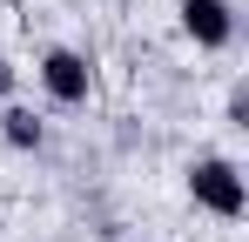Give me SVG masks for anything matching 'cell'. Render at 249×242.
<instances>
[{
  "mask_svg": "<svg viewBox=\"0 0 249 242\" xmlns=\"http://www.w3.org/2000/svg\"><path fill=\"white\" fill-rule=\"evenodd\" d=\"M189 195H196V208L236 222V215L249 208V182H243V168H236L229 155H202V161H189Z\"/></svg>",
  "mask_w": 249,
  "mask_h": 242,
  "instance_id": "6da1fadb",
  "label": "cell"
},
{
  "mask_svg": "<svg viewBox=\"0 0 249 242\" xmlns=\"http://www.w3.org/2000/svg\"><path fill=\"white\" fill-rule=\"evenodd\" d=\"M34 74H41L47 101H61V108H81L88 94H94V68H88V54H74V47H47Z\"/></svg>",
  "mask_w": 249,
  "mask_h": 242,
  "instance_id": "7a4b0ae2",
  "label": "cell"
},
{
  "mask_svg": "<svg viewBox=\"0 0 249 242\" xmlns=\"http://www.w3.org/2000/svg\"><path fill=\"white\" fill-rule=\"evenodd\" d=\"M182 34L196 47H229L236 40V7L229 0H182Z\"/></svg>",
  "mask_w": 249,
  "mask_h": 242,
  "instance_id": "3957f363",
  "label": "cell"
},
{
  "mask_svg": "<svg viewBox=\"0 0 249 242\" xmlns=\"http://www.w3.org/2000/svg\"><path fill=\"white\" fill-rule=\"evenodd\" d=\"M0 135H7V148H41V121H34V108H14V101H7V108H0Z\"/></svg>",
  "mask_w": 249,
  "mask_h": 242,
  "instance_id": "277c9868",
  "label": "cell"
},
{
  "mask_svg": "<svg viewBox=\"0 0 249 242\" xmlns=\"http://www.w3.org/2000/svg\"><path fill=\"white\" fill-rule=\"evenodd\" d=\"M7 94H14V68L0 61V101H7Z\"/></svg>",
  "mask_w": 249,
  "mask_h": 242,
  "instance_id": "5b68a950",
  "label": "cell"
}]
</instances>
